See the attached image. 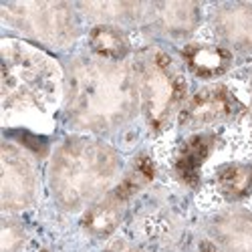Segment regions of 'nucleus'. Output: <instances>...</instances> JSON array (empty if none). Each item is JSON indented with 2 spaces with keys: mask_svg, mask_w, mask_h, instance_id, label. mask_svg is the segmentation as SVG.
<instances>
[{
  "mask_svg": "<svg viewBox=\"0 0 252 252\" xmlns=\"http://www.w3.org/2000/svg\"><path fill=\"white\" fill-rule=\"evenodd\" d=\"M141 113L133 63H111L91 53L73 55L63 69V117L85 135H111Z\"/></svg>",
  "mask_w": 252,
  "mask_h": 252,
  "instance_id": "1",
  "label": "nucleus"
},
{
  "mask_svg": "<svg viewBox=\"0 0 252 252\" xmlns=\"http://www.w3.org/2000/svg\"><path fill=\"white\" fill-rule=\"evenodd\" d=\"M123 159L119 152L95 135L75 133L63 139L49 161V190L67 214L85 212L119 182Z\"/></svg>",
  "mask_w": 252,
  "mask_h": 252,
  "instance_id": "2",
  "label": "nucleus"
},
{
  "mask_svg": "<svg viewBox=\"0 0 252 252\" xmlns=\"http://www.w3.org/2000/svg\"><path fill=\"white\" fill-rule=\"evenodd\" d=\"M2 121L47 117L63 101V69L38 47L18 38L0 40Z\"/></svg>",
  "mask_w": 252,
  "mask_h": 252,
  "instance_id": "3",
  "label": "nucleus"
},
{
  "mask_svg": "<svg viewBox=\"0 0 252 252\" xmlns=\"http://www.w3.org/2000/svg\"><path fill=\"white\" fill-rule=\"evenodd\" d=\"M141 115L154 135L165 131L178 119L188 99L184 67L161 47H145L133 55Z\"/></svg>",
  "mask_w": 252,
  "mask_h": 252,
  "instance_id": "4",
  "label": "nucleus"
},
{
  "mask_svg": "<svg viewBox=\"0 0 252 252\" xmlns=\"http://www.w3.org/2000/svg\"><path fill=\"white\" fill-rule=\"evenodd\" d=\"M2 25L51 49H71L81 36V14L71 2L29 0L0 4Z\"/></svg>",
  "mask_w": 252,
  "mask_h": 252,
  "instance_id": "5",
  "label": "nucleus"
},
{
  "mask_svg": "<svg viewBox=\"0 0 252 252\" xmlns=\"http://www.w3.org/2000/svg\"><path fill=\"white\" fill-rule=\"evenodd\" d=\"M154 178V163L148 156H139L129 172L111 188V190L101 196L97 202H93L81 216V226L83 230L93 236V238H109L115 230L119 228L125 208H127L129 200L145 188Z\"/></svg>",
  "mask_w": 252,
  "mask_h": 252,
  "instance_id": "6",
  "label": "nucleus"
},
{
  "mask_svg": "<svg viewBox=\"0 0 252 252\" xmlns=\"http://www.w3.org/2000/svg\"><path fill=\"white\" fill-rule=\"evenodd\" d=\"M38 200V174L32 158L16 143L0 150V208L2 214H20Z\"/></svg>",
  "mask_w": 252,
  "mask_h": 252,
  "instance_id": "7",
  "label": "nucleus"
},
{
  "mask_svg": "<svg viewBox=\"0 0 252 252\" xmlns=\"http://www.w3.org/2000/svg\"><path fill=\"white\" fill-rule=\"evenodd\" d=\"M244 111L242 101L224 83H210L186 99L178 115L180 127L186 131H204L220 123L234 121Z\"/></svg>",
  "mask_w": 252,
  "mask_h": 252,
  "instance_id": "8",
  "label": "nucleus"
},
{
  "mask_svg": "<svg viewBox=\"0 0 252 252\" xmlns=\"http://www.w3.org/2000/svg\"><path fill=\"white\" fill-rule=\"evenodd\" d=\"M202 23V4L198 2H148L141 29L154 36L167 40H186L190 38Z\"/></svg>",
  "mask_w": 252,
  "mask_h": 252,
  "instance_id": "9",
  "label": "nucleus"
},
{
  "mask_svg": "<svg viewBox=\"0 0 252 252\" xmlns=\"http://www.w3.org/2000/svg\"><path fill=\"white\" fill-rule=\"evenodd\" d=\"M210 29L232 55L252 57V2H222L210 10Z\"/></svg>",
  "mask_w": 252,
  "mask_h": 252,
  "instance_id": "10",
  "label": "nucleus"
},
{
  "mask_svg": "<svg viewBox=\"0 0 252 252\" xmlns=\"http://www.w3.org/2000/svg\"><path fill=\"white\" fill-rule=\"evenodd\" d=\"M204 230L220 252H252V210H220L204 222Z\"/></svg>",
  "mask_w": 252,
  "mask_h": 252,
  "instance_id": "11",
  "label": "nucleus"
},
{
  "mask_svg": "<svg viewBox=\"0 0 252 252\" xmlns=\"http://www.w3.org/2000/svg\"><path fill=\"white\" fill-rule=\"evenodd\" d=\"M182 63L194 77L216 81L234 65V55L218 43H186L182 47Z\"/></svg>",
  "mask_w": 252,
  "mask_h": 252,
  "instance_id": "12",
  "label": "nucleus"
},
{
  "mask_svg": "<svg viewBox=\"0 0 252 252\" xmlns=\"http://www.w3.org/2000/svg\"><path fill=\"white\" fill-rule=\"evenodd\" d=\"M216 133H210V131H196L192 135H188L176 152L174 158V172L176 178L190 186L196 188L200 184V172H202V165L206 163V159L212 156L214 148H216Z\"/></svg>",
  "mask_w": 252,
  "mask_h": 252,
  "instance_id": "13",
  "label": "nucleus"
},
{
  "mask_svg": "<svg viewBox=\"0 0 252 252\" xmlns=\"http://www.w3.org/2000/svg\"><path fill=\"white\" fill-rule=\"evenodd\" d=\"M81 18L93 25H115V27H141L148 2L133 0H97V2H77Z\"/></svg>",
  "mask_w": 252,
  "mask_h": 252,
  "instance_id": "14",
  "label": "nucleus"
},
{
  "mask_svg": "<svg viewBox=\"0 0 252 252\" xmlns=\"http://www.w3.org/2000/svg\"><path fill=\"white\" fill-rule=\"evenodd\" d=\"M89 53L111 63H125L131 53V38L123 27L115 25H93L87 34Z\"/></svg>",
  "mask_w": 252,
  "mask_h": 252,
  "instance_id": "15",
  "label": "nucleus"
},
{
  "mask_svg": "<svg viewBox=\"0 0 252 252\" xmlns=\"http://www.w3.org/2000/svg\"><path fill=\"white\" fill-rule=\"evenodd\" d=\"M214 184L218 194L238 204L252 194V161H230L222 163L214 172Z\"/></svg>",
  "mask_w": 252,
  "mask_h": 252,
  "instance_id": "16",
  "label": "nucleus"
},
{
  "mask_svg": "<svg viewBox=\"0 0 252 252\" xmlns=\"http://www.w3.org/2000/svg\"><path fill=\"white\" fill-rule=\"evenodd\" d=\"M27 230L14 216L4 214L0 220V252H23L27 246Z\"/></svg>",
  "mask_w": 252,
  "mask_h": 252,
  "instance_id": "17",
  "label": "nucleus"
},
{
  "mask_svg": "<svg viewBox=\"0 0 252 252\" xmlns=\"http://www.w3.org/2000/svg\"><path fill=\"white\" fill-rule=\"evenodd\" d=\"M109 252H148V250H141V248L129 246V244H117V246H113Z\"/></svg>",
  "mask_w": 252,
  "mask_h": 252,
  "instance_id": "18",
  "label": "nucleus"
},
{
  "mask_svg": "<svg viewBox=\"0 0 252 252\" xmlns=\"http://www.w3.org/2000/svg\"><path fill=\"white\" fill-rule=\"evenodd\" d=\"M196 252H220V250L212 242H210V240H206V242H200V246H198Z\"/></svg>",
  "mask_w": 252,
  "mask_h": 252,
  "instance_id": "19",
  "label": "nucleus"
},
{
  "mask_svg": "<svg viewBox=\"0 0 252 252\" xmlns=\"http://www.w3.org/2000/svg\"><path fill=\"white\" fill-rule=\"evenodd\" d=\"M250 119H252V91H250Z\"/></svg>",
  "mask_w": 252,
  "mask_h": 252,
  "instance_id": "20",
  "label": "nucleus"
}]
</instances>
